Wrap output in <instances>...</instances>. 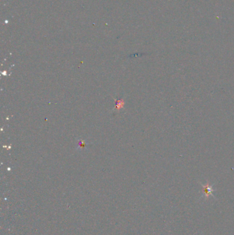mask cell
Returning <instances> with one entry per match:
<instances>
[{
    "instance_id": "1",
    "label": "cell",
    "mask_w": 234,
    "mask_h": 235,
    "mask_svg": "<svg viewBox=\"0 0 234 235\" xmlns=\"http://www.w3.org/2000/svg\"><path fill=\"white\" fill-rule=\"evenodd\" d=\"M200 185H201L202 187V193H203V196L205 197L208 198L209 196H211V195L214 197L213 194H212L213 191H214V190L213 189V184L211 185V184H209L207 182V183L206 184H205V185H203L202 184H200Z\"/></svg>"
}]
</instances>
